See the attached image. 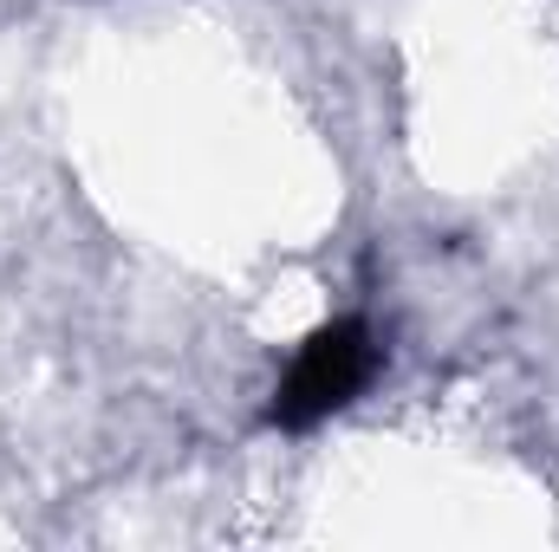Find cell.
I'll use <instances>...</instances> for the list:
<instances>
[{"instance_id": "6da1fadb", "label": "cell", "mask_w": 559, "mask_h": 552, "mask_svg": "<svg viewBox=\"0 0 559 552\" xmlns=\"http://www.w3.org/2000/svg\"><path fill=\"white\" fill-rule=\"evenodd\" d=\"M371 371H378V338H371V325H365V319H332V325H319V332L299 345V358L286 364L274 404H267V422L286 429V435H299V429L325 422L332 410H345V404L371 384Z\"/></svg>"}]
</instances>
